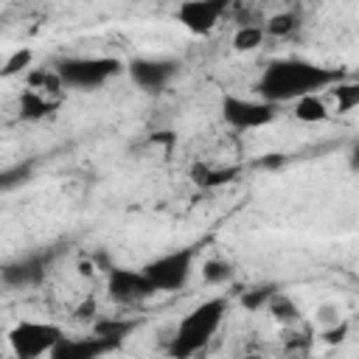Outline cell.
Returning a JSON list of instances; mask_svg holds the SVG:
<instances>
[{
	"mask_svg": "<svg viewBox=\"0 0 359 359\" xmlns=\"http://www.w3.org/2000/svg\"><path fill=\"white\" fill-rule=\"evenodd\" d=\"M337 79L334 70L325 67H314L309 62H275L264 79H261V95L266 101H286V98H297L303 93H314L325 84H331Z\"/></svg>",
	"mask_w": 359,
	"mask_h": 359,
	"instance_id": "1",
	"label": "cell"
},
{
	"mask_svg": "<svg viewBox=\"0 0 359 359\" xmlns=\"http://www.w3.org/2000/svg\"><path fill=\"white\" fill-rule=\"evenodd\" d=\"M224 311H227V303L222 297H210L205 303H199L191 314L182 317L177 334H174V342H171V353L174 356H191L196 353L222 325L224 320Z\"/></svg>",
	"mask_w": 359,
	"mask_h": 359,
	"instance_id": "2",
	"label": "cell"
},
{
	"mask_svg": "<svg viewBox=\"0 0 359 359\" xmlns=\"http://www.w3.org/2000/svg\"><path fill=\"white\" fill-rule=\"evenodd\" d=\"M118 67L121 65L115 59H104V56H73V59H62L53 70H56L62 87L93 90V87L104 84L109 76H115Z\"/></svg>",
	"mask_w": 359,
	"mask_h": 359,
	"instance_id": "3",
	"label": "cell"
},
{
	"mask_svg": "<svg viewBox=\"0 0 359 359\" xmlns=\"http://www.w3.org/2000/svg\"><path fill=\"white\" fill-rule=\"evenodd\" d=\"M62 328L53 323H34V320H22L8 331V345L11 353L20 359H36L45 356L56 348V342L62 339Z\"/></svg>",
	"mask_w": 359,
	"mask_h": 359,
	"instance_id": "4",
	"label": "cell"
},
{
	"mask_svg": "<svg viewBox=\"0 0 359 359\" xmlns=\"http://www.w3.org/2000/svg\"><path fill=\"white\" fill-rule=\"evenodd\" d=\"M191 264H194V250L182 247L174 252H165L154 261H149L140 272L146 275V280L151 283L154 292H177L180 286H185L188 275H191Z\"/></svg>",
	"mask_w": 359,
	"mask_h": 359,
	"instance_id": "5",
	"label": "cell"
},
{
	"mask_svg": "<svg viewBox=\"0 0 359 359\" xmlns=\"http://www.w3.org/2000/svg\"><path fill=\"white\" fill-rule=\"evenodd\" d=\"M222 118L233 129H261L275 121V101H252L238 95L222 98Z\"/></svg>",
	"mask_w": 359,
	"mask_h": 359,
	"instance_id": "6",
	"label": "cell"
},
{
	"mask_svg": "<svg viewBox=\"0 0 359 359\" xmlns=\"http://www.w3.org/2000/svg\"><path fill=\"white\" fill-rule=\"evenodd\" d=\"M230 0H182L177 8V20L191 34H210L219 22V17L227 11Z\"/></svg>",
	"mask_w": 359,
	"mask_h": 359,
	"instance_id": "7",
	"label": "cell"
},
{
	"mask_svg": "<svg viewBox=\"0 0 359 359\" xmlns=\"http://www.w3.org/2000/svg\"><path fill=\"white\" fill-rule=\"evenodd\" d=\"M151 292L154 289L143 272H135V269H112L109 272V294L118 303H135L140 297H149Z\"/></svg>",
	"mask_w": 359,
	"mask_h": 359,
	"instance_id": "8",
	"label": "cell"
},
{
	"mask_svg": "<svg viewBox=\"0 0 359 359\" xmlns=\"http://www.w3.org/2000/svg\"><path fill=\"white\" fill-rule=\"evenodd\" d=\"M129 73H132L135 84H140L146 90H157L171 79L174 62H168V59H135L129 65Z\"/></svg>",
	"mask_w": 359,
	"mask_h": 359,
	"instance_id": "9",
	"label": "cell"
},
{
	"mask_svg": "<svg viewBox=\"0 0 359 359\" xmlns=\"http://www.w3.org/2000/svg\"><path fill=\"white\" fill-rule=\"evenodd\" d=\"M115 342L112 339H104V337H90V339H81V342H67L65 337L56 342V348L50 351V356H67V359H73V356H98V353H104V351H109Z\"/></svg>",
	"mask_w": 359,
	"mask_h": 359,
	"instance_id": "10",
	"label": "cell"
},
{
	"mask_svg": "<svg viewBox=\"0 0 359 359\" xmlns=\"http://www.w3.org/2000/svg\"><path fill=\"white\" fill-rule=\"evenodd\" d=\"M294 118L303 123H320L328 118V107L317 93H303L294 98Z\"/></svg>",
	"mask_w": 359,
	"mask_h": 359,
	"instance_id": "11",
	"label": "cell"
},
{
	"mask_svg": "<svg viewBox=\"0 0 359 359\" xmlns=\"http://www.w3.org/2000/svg\"><path fill=\"white\" fill-rule=\"evenodd\" d=\"M20 109H22L25 118H42L45 112L53 109V104L45 98V93H39V90H25L22 98H20Z\"/></svg>",
	"mask_w": 359,
	"mask_h": 359,
	"instance_id": "12",
	"label": "cell"
},
{
	"mask_svg": "<svg viewBox=\"0 0 359 359\" xmlns=\"http://www.w3.org/2000/svg\"><path fill=\"white\" fill-rule=\"evenodd\" d=\"M264 28H258V25H241L236 34H233V48L238 50V53H247V50H255L261 42H264Z\"/></svg>",
	"mask_w": 359,
	"mask_h": 359,
	"instance_id": "13",
	"label": "cell"
},
{
	"mask_svg": "<svg viewBox=\"0 0 359 359\" xmlns=\"http://www.w3.org/2000/svg\"><path fill=\"white\" fill-rule=\"evenodd\" d=\"M31 62H34V53H31V48H17L6 62H3V67H0V76L3 79H11V76H17V73H22V70H28L31 67Z\"/></svg>",
	"mask_w": 359,
	"mask_h": 359,
	"instance_id": "14",
	"label": "cell"
},
{
	"mask_svg": "<svg viewBox=\"0 0 359 359\" xmlns=\"http://www.w3.org/2000/svg\"><path fill=\"white\" fill-rule=\"evenodd\" d=\"M129 328H132L129 320H98V323L93 325L95 337H104V339H112V342H118L121 337H126Z\"/></svg>",
	"mask_w": 359,
	"mask_h": 359,
	"instance_id": "15",
	"label": "cell"
},
{
	"mask_svg": "<svg viewBox=\"0 0 359 359\" xmlns=\"http://www.w3.org/2000/svg\"><path fill=\"white\" fill-rule=\"evenodd\" d=\"M294 25H297V17H294L292 11L272 14V17L266 20L264 34H269V36H286V34H292V31H294Z\"/></svg>",
	"mask_w": 359,
	"mask_h": 359,
	"instance_id": "16",
	"label": "cell"
},
{
	"mask_svg": "<svg viewBox=\"0 0 359 359\" xmlns=\"http://www.w3.org/2000/svg\"><path fill=\"white\" fill-rule=\"evenodd\" d=\"M3 278L8 280V283H14V286H22V283H31V280H36L39 278V269L34 266V264H14V266H6L3 269Z\"/></svg>",
	"mask_w": 359,
	"mask_h": 359,
	"instance_id": "17",
	"label": "cell"
},
{
	"mask_svg": "<svg viewBox=\"0 0 359 359\" xmlns=\"http://www.w3.org/2000/svg\"><path fill=\"white\" fill-rule=\"evenodd\" d=\"M334 95H337V109L339 112H351L359 104V84H353V81L337 84L334 87Z\"/></svg>",
	"mask_w": 359,
	"mask_h": 359,
	"instance_id": "18",
	"label": "cell"
},
{
	"mask_svg": "<svg viewBox=\"0 0 359 359\" xmlns=\"http://www.w3.org/2000/svg\"><path fill=\"white\" fill-rule=\"evenodd\" d=\"M202 275H205V280H210V283L227 280V278H230V264H227V261H208L205 269H202Z\"/></svg>",
	"mask_w": 359,
	"mask_h": 359,
	"instance_id": "19",
	"label": "cell"
},
{
	"mask_svg": "<svg viewBox=\"0 0 359 359\" xmlns=\"http://www.w3.org/2000/svg\"><path fill=\"white\" fill-rule=\"evenodd\" d=\"M272 311H275L278 320H294V314H297V309L289 300H275L272 303Z\"/></svg>",
	"mask_w": 359,
	"mask_h": 359,
	"instance_id": "20",
	"label": "cell"
},
{
	"mask_svg": "<svg viewBox=\"0 0 359 359\" xmlns=\"http://www.w3.org/2000/svg\"><path fill=\"white\" fill-rule=\"evenodd\" d=\"M320 323H328V325L339 323V311H337L334 306H323V309H320Z\"/></svg>",
	"mask_w": 359,
	"mask_h": 359,
	"instance_id": "21",
	"label": "cell"
},
{
	"mask_svg": "<svg viewBox=\"0 0 359 359\" xmlns=\"http://www.w3.org/2000/svg\"><path fill=\"white\" fill-rule=\"evenodd\" d=\"M93 311H95V300H84V306L76 311V317L84 320V317H93Z\"/></svg>",
	"mask_w": 359,
	"mask_h": 359,
	"instance_id": "22",
	"label": "cell"
},
{
	"mask_svg": "<svg viewBox=\"0 0 359 359\" xmlns=\"http://www.w3.org/2000/svg\"><path fill=\"white\" fill-rule=\"evenodd\" d=\"M79 272H81V275H93V264H81Z\"/></svg>",
	"mask_w": 359,
	"mask_h": 359,
	"instance_id": "23",
	"label": "cell"
}]
</instances>
